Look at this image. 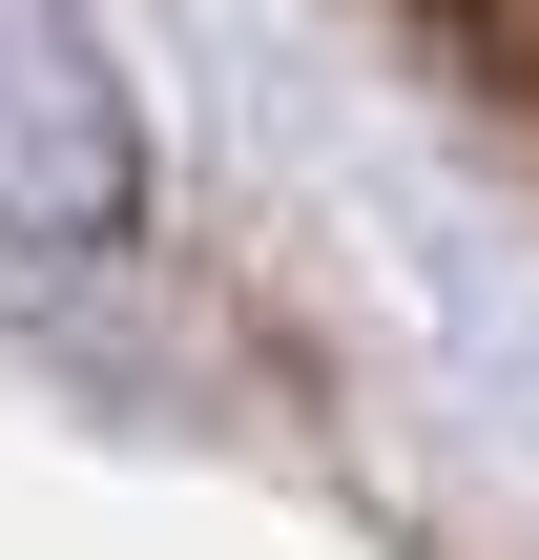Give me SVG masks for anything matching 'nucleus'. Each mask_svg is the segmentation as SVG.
Returning <instances> with one entry per match:
<instances>
[{
  "label": "nucleus",
  "instance_id": "nucleus-1",
  "mask_svg": "<svg viewBox=\"0 0 539 560\" xmlns=\"http://www.w3.org/2000/svg\"><path fill=\"white\" fill-rule=\"evenodd\" d=\"M145 229V104L83 42V0H0V249H125Z\"/></svg>",
  "mask_w": 539,
  "mask_h": 560
}]
</instances>
